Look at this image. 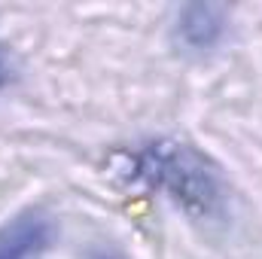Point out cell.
<instances>
[{
	"mask_svg": "<svg viewBox=\"0 0 262 259\" xmlns=\"http://www.w3.org/2000/svg\"><path fill=\"white\" fill-rule=\"evenodd\" d=\"M171 31L183 52L204 55V52H213L226 40L229 12H226V6H216V3H189V6L177 9Z\"/></svg>",
	"mask_w": 262,
	"mask_h": 259,
	"instance_id": "cell-2",
	"label": "cell"
},
{
	"mask_svg": "<svg viewBox=\"0 0 262 259\" xmlns=\"http://www.w3.org/2000/svg\"><path fill=\"white\" fill-rule=\"evenodd\" d=\"M89 259H125V256L110 250V247H95V250H89Z\"/></svg>",
	"mask_w": 262,
	"mask_h": 259,
	"instance_id": "cell-5",
	"label": "cell"
},
{
	"mask_svg": "<svg viewBox=\"0 0 262 259\" xmlns=\"http://www.w3.org/2000/svg\"><path fill=\"white\" fill-rule=\"evenodd\" d=\"M122 171L131 183L165 195L189 217L220 220L226 213V186L220 171L204 153L183 140L159 137L134 146Z\"/></svg>",
	"mask_w": 262,
	"mask_h": 259,
	"instance_id": "cell-1",
	"label": "cell"
},
{
	"mask_svg": "<svg viewBox=\"0 0 262 259\" xmlns=\"http://www.w3.org/2000/svg\"><path fill=\"white\" fill-rule=\"evenodd\" d=\"M12 76H15V67H12V58H9L6 46L0 43V89H6V85L12 82Z\"/></svg>",
	"mask_w": 262,
	"mask_h": 259,
	"instance_id": "cell-4",
	"label": "cell"
},
{
	"mask_svg": "<svg viewBox=\"0 0 262 259\" xmlns=\"http://www.w3.org/2000/svg\"><path fill=\"white\" fill-rule=\"evenodd\" d=\"M55 241V223L46 210L31 207L0 226V259H43Z\"/></svg>",
	"mask_w": 262,
	"mask_h": 259,
	"instance_id": "cell-3",
	"label": "cell"
}]
</instances>
